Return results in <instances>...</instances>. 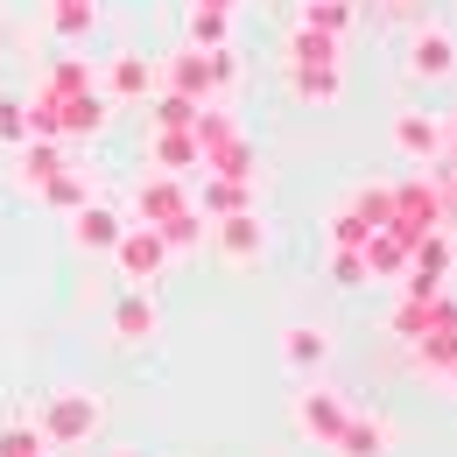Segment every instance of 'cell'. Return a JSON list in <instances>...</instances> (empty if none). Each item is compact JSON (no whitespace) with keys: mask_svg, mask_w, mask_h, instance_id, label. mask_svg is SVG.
<instances>
[{"mask_svg":"<svg viewBox=\"0 0 457 457\" xmlns=\"http://www.w3.org/2000/svg\"><path fill=\"white\" fill-rule=\"evenodd\" d=\"M444 387H451V395H457V359H451V373H444Z\"/></svg>","mask_w":457,"mask_h":457,"instance_id":"38","label":"cell"},{"mask_svg":"<svg viewBox=\"0 0 457 457\" xmlns=\"http://www.w3.org/2000/svg\"><path fill=\"white\" fill-rule=\"evenodd\" d=\"M155 232H162V246H170V261H190V253L204 246V232H212V219H204V212L190 204V212H176V219H162Z\"/></svg>","mask_w":457,"mask_h":457,"instance_id":"21","label":"cell"},{"mask_svg":"<svg viewBox=\"0 0 457 457\" xmlns=\"http://www.w3.org/2000/svg\"><path fill=\"white\" fill-rule=\"evenodd\" d=\"M148 113H155V127H197V113H204V99H190V92H148Z\"/></svg>","mask_w":457,"mask_h":457,"instance_id":"25","label":"cell"},{"mask_svg":"<svg viewBox=\"0 0 457 457\" xmlns=\"http://www.w3.org/2000/svg\"><path fill=\"white\" fill-rule=\"evenodd\" d=\"M324 232H331V246H366V232H373V226H366V219H359L352 204H338V212H331V226H324Z\"/></svg>","mask_w":457,"mask_h":457,"instance_id":"33","label":"cell"},{"mask_svg":"<svg viewBox=\"0 0 457 457\" xmlns=\"http://www.w3.org/2000/svg\"><path fill=\"white\" fill-rule=\"evenodd\" d=\"M212 253L226 261V268H261L268 261V226H261V204H246V212H226V219H212Z\"/></svg>","mask_w":457,"mask_h":457,"instance_id":"3","label":"cell"},{"mask_svg":"<svg viewBox=\"0 0 457 457\" xmlns=\"http://www.w3.org/2000/svg\"><path fill=\"white\" fill-rule=\"evenodd\" d=\"M197 7H219V14H232V7H239V0H197Z\"/></svg>","mask_w":457,"mask_h":457,"instance_id":"37","label":"cell"},{"mask_svg":"<svg viewBox=\"0 0 457 457\" xmlns=\"http://www.w3.org/2000/svg\"><path fill=\"white\" fill-rule=\"evenodd\" d=\"M359 253H366V275H373V282H401V275H408V232H401V226L366 232Z\"/></svg>","mask_w":457,"mask_h":457,"instance_id":"16","label":"cell"},{"mask_svg":"<svg viewBox=\"0 0 457 457\" xmlns=\"http://www.w3.org/2000/svg\"><path fill=\"white\" fill-rule=\"evenodd\" d=\"M331 282H338V288H366V282H373L359 246H331Z\"/></svg>","mask_w":457,"mask_h":457,"instance_id":"31","label":"cell"},{"mask_svg":"<svg viewBox=\"0 0 457 457\" xmlns=\"http://www.w3.org/2000/svg\"><path fill=\"white\" fill-rule=\"evenodd\" d=\"M113 345H127V352H141V345L162 338V310H155V288H120L113 295Z\"/></svg>","mask_w":457,"mask_h":457,"instance_id":"6","label":"cell"},{"mask_svg":"<svg viewBox=\"0 0 457 457\" xmlns=\"http://www.w3.org/2000/svg\"><path fill=\"white\" fill-rule=\"evenodd\" d=\"M162 78H170V92L212 99V63H204V50H197V43H183V50L170 57V71H162Z\"/></svg>","mask_w":457,"mask_h":457,"instance_id":"20","label":"cell"},{"mask_svg":"<svg viewBox=\"0 0 457 457\" xmlns=\"http://www.w3.org/2000/svg\"><path fill=\"white\" fill-rule=\"evenodd\" d=\"M345 204H352V212H359L366 226L380 232V226H387V219H395V183H359V190H352Z\"/></svg>","mask_w":457,"mask_h":457,"instance_id":"27","label":"cell"},{"mask_svg":"<svg viewBox=\"0 0 457 457\" xmlns=\"http://www.w3.org/2000/svg\"><path fill=\"white\" fill-rule=\"evenodd\" d=\"M57 170H63V148H57V141H43V134H29V141H21V155H14V183L36 197Z\"/></svg>","mask_w":457,"mask_h":457,"instance_id":"18","label":"cell"},{"mask_svg":"<svg viewBox=\"0 0 457 457\" xmlns=\"http://www.w3.org/2000/svg\"><path fill=\"white\" fill-rule=\"evenodd\" d=\"M387 226H401L408 239L429 226H451V212H444V190L436 183H422V176H408V183H395V219Z\"/></svg>","mask_w":457,"mask_h":457,"instance_id":"9","label":"cell"},{"mask_svg":"<svg viewBox=\"0 0 457 457\" xmlns=\"http://www.w3.org/2000/svg\"><path fill=\"white\" fill-rule=\"evenodd\" d=\"M204 170H212V176H232V183H261V148L239 134V141H226V148H219Z\"/></svg>","mask_w":457,"mask_h":457,"instance_id":"23","label":"cell"},{"mask_svg":"<svg viewBox=\"0 0 457 457\" xmlns=\"http://www.w3.org/2000/svg\"><path fill=\"white\" fill-rule=\"evenodd\" d=\"M0 141H7V148L29 141V106H0Z\"/></svg>","mask_w":457,"mask_h":457,"instance_id":"35","label":"cell"},{"mask_svg":"<svg viewBox=\"0 0 457 457\" xmlns=\"http://www.w3.org/2000/svg\"><path fill=\"white\" fill-rule=\"evenodd\" d=\"M50 444H43V429L36 422H7L0 429V457H43Z\"/></svg>","mask_w":457,"mask_h":457,"instance_id":"29","label":"cell"},{"mask_svg":"<svg viewBox=\"0 0 457 457\" xmlns=\"http://www.w3.org/2000/svg\"><path fill=\"white\" fill-rule=\"evenodd\" d=\"M92 7H106V0H92Z\"/></svg>","mask_w":457,"mask_h":457,"instance_id":"39","label":"cell"},{"mask_svg":"<svg viewBox=\"0 0 457 457\" xmlns=\"http://www.w3.org/2000/svg\"><path fill=\"white\" fill-rule=\"evenodd\" d=\"M197 197H190V176H170V170H148L134 183V197H127V219L134 226H162L176 212H190Z\"/></svg>","mask_w":457,"mask_h":457,"instance_id":"5","label":"cell"},{"mask_svg":"<svg viewBox=\"0 0 457 457\" xmlns=\"http://www.w3.org/2000/svg\"><path fill=\"white\" fill-rule=\"evenodd\" d=\"M190 197H197V212H204V219H226V212L261 204V190H253V183H232V176H212V170H204V183H197Z\"/></svg>","mask_w":457,"mask_h":457,"instance_id":"17","label":"cell"},{"mask_svg":"<svg viewBox=\"0 0 457 457\" xmlns=\"http://www.w3.org/2000/svg\"><path fill=\"white\" fill-rule=\"evenodd\" d=\"M120 232H127V212H120V204L85 197V204L71 212V246H78V253H113Z\"/></svg>","mask_w":457,"mask_h":457,"instance_id":"10","label":"cell"},{"mask_svg":"<svg viewBox=\"0 0 457 457\" xmlns=\"http://www.w3.org/2000/svg\"><path fill=\"white\" fill-rule=\"evenodd\" d=\"M36 197H43V204H50V212H63V219H71V212H78V204H85V197H92V176H85V170H71V162H63V170L50 176V183H43V190H36Z\"/></svg>","mask_w":457,"mask_h":457,"instance_id":"22","label":"cell"},{"mask_svg":"<svg viewBox=\"0 0 457 457\" xmlns=\"http://www.w3.org/2000/svg\"><path fill=\"white\" fill-rule=\"evenodd\" d=\"M331 451H338V457H387V451H395V429H387V415L352 408V415H345V429L331 436Z\"/></svg>","mask_w":457,"mask_h":457,"instance_id":"13","label":"cell"},{"mask_svg":"<svg viewBox=\"0 0 457 457\" xmlns=\"http://www.w3.org/2000/svg\"><path fill=\"white\" fill-rule=\"evenodd\" d=\"M444 155H457V106L444 113Z\"/></svg>","mask_w":457,"mask_h":457,"instance_id":"36","label":"cell"},{"mask_svg":"<svg viewBox=\"0 0 457 457\" xmlns=\"http://www.w3.org/2000/svg\"><path fill=\"white\" fill-rule=\"evenodd\" d=\"M408 78L415 85H451L457 78V36L451 29H415L408 36Z\"/></svg>","mask_w":457,"mask_h":457,"instance_id":"8","label":"cell"},{"mask_svg":"<svg viewBox=\"0 0 457 457\" xmlns=\"http://www.w3.org/2000/svg\"><path fill=\"white\" fill-rule=\"evenodd\" d=\"M352 21H359V7H352V0H303V14H295V29L331 36V43H345V36H352Z\"/></svg>","mask_w":457,"mask_h":457,"instance_id":"19","label":"cell"},{"mask_svg":"<svg viewBox=\"0 0 457 457\" xmlns=\"http://www.w3.org/2000/svg\"><path fill=\"white\" fill-rule=\"evenodd\" d=\"M113 106H148V92H155V63L141 57V50H120L106 63V85H99Z\"/></svg>","mask_w":457,"mask_h":457,"instance_id":"12","label":"cell"},{"mask_svg":"<svg viewBox=\"0 0 457 457\" xmlns=\"http://www.w3.org/2000/svg\"><path fill=\"white\" fill-rule=\"evenodd\" d=\"M78 85H92V63L85 57H57L43 71V92H78Z\"/></svg>","mask_w":457,"mask_h":457,"instance_id":"30","label":"cell"},{"mask_svg":"<svg viewBox=\"0 0 457 457\" xmlns=\"http://www.w3.org/2000/svg\"><path fill=\"white\" fill-rule=\"evenodd\" d=\"M282 366L295 380H317L331 366V331L324 324H282Z\"/></svg>","mask_w":457,"mask_h":457,"instance_id":"11","label":"cell"},{"mask_svg":"<svg viewBox=\"0 0 457 457\" xmlns=\"http://www.w3.org/2000/svg\"><path fill=\"white\" fill-rule=\"evenodd\" d=\"M387 331H395L401 345H408V338H422V331H429V303H415V295H408L395 317H387Z\"/></svg>","mask_w":457,"mask_h":457,"instance_id":"34","label":"cell"},{"mask_svg":"<svg viewBox=\"0 0 457 457\" xmlns=\"http://www.w3.org/2000/svg\"><path fill=\"white\" fill-rule=\"evenodd\" d=\"M345 415H352V401H345L338 387H324V373L303 380V395H295V436H310L317 451H331V436L345 429Z\"/></svg>","mask_w":457,"mask_h":457,"instance_id":"4","label":"cell"},{"mask_svg":"<svg viewBox=\"0 0 457 457\" xmlns=\"http://www.w3.org/2000/svg\"><path fill=\"white\" fill-rule=\"evenodd\" d=\"M338 57V43H331V36H310V29H295V36H288V63H331Z\"/></svg>","mask_w":457,"mask_h":457,"instance_id":"32","label":"cell"},{"mask_svg":"<svg viewBox=\"0 0 457 457\" xmlns=\"http://www.w3.org/2000/svg\"><path fill=\"white\" fill-rule=\"evenodd\" d=\"M113 268H120L127 288H155L176 261H170V246H162L155 226H134V219H127V232H120V246H113Z\"/></svg>","mask_w":457,"mask_h":457,"instance_id":"2","label":"cell"},{"mask_svg":"<svg viewBox=\"0 0 457 457\" xmlns=\"http://www.w3.org/2000/svg\"><path fill=\"white\" fill-rule=\"evenodd\" d=\"M92 21H99V7H92V0H50V36H57V43L92 36Z\"/></svg>","mask_w":457,"mask_h":457,"instance_id":"24","label":"cell"},{"mask_svg":"<svg viewBox=\"0 0 457 457\" xmlns=\"http://www.w3.org/2000/svg\"><path fill=\"white\" fill-rule=\"evenodd\" d=\"M204 63H212V99H232V92H239V78H246V71H239V50L219 43V50H204Z\"/></svg>","mask_w":457,"mask_h":457,"instance_id":"28","label":"cell"},{"mask_svg":"<svg viewBox=\"0 0 457 457\" xmlns=\"http://www.w3.org/2000/svg\"><path fill=\"white\" fill-rule=\"evenodd\" d=\"M99 422H106V408H99V395H85V387H57V395L43 401V415H36V429H43L50 451H78V444H92Z\"/></svg>","mask_w":457,"mask_h":457,"instance_id":"1","label":"cell"},{"mask_svg":"<svg viewBox=\"0 0 457 457\" xmlns=\"http://www.w3.org/2000/svg\"><path fill=\"white\" fill-rule=\"evenodd\" d=\"M148 162L170 176H197L204 170V155H197V134L190 127H155V141H148Z\"/></svg>","mask_w":457,"mask_h":457,"instance_id":"15","label":"cell"},{"mask_svg":"<svg viewBox=\"0 0 457 457\" xmlns=\"http://www.w3.org/2000/svg\"><path fill=\"white\" fill-rule=\"evenodd\" d=\"M183 36H190L197 50H219V43H232V14H219V7H197V0H190V21H183Z\"/></svg>","mask_w":457,"mask_h":457,"instance_id":"26","label":"cell"},{"mask_svg":"<svg viewBox=\"0 0 457 457\" xmlns=\"http://www.w3.org/2000/svg\"><path fill=\"white\" fill-rule=\"evenodd\" d=\"M288 92L303 99V106H338L345 99V63H288Z\"/></svg>","mask_w":457,"mask_h":457,"instance_id":"14","label":"cell"},{"mask_svg":"<svg viewBox=\"0 0 457 457\" xmlns=\"http://www.w3.org/2000/svg\"><path fill=\"white\" fill-rule=\"evenodd\" d=\"M387 141H395V155L401 162H444V120L436 113H422V106H401L395 127H387Z\"/></svg>","mask_w":457,"mask_h":457,"instance_id":"7","label":"cell"}]
</instances>
